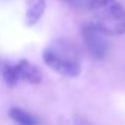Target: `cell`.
<instances>
[{
    "instance_id": "obj_1",
    "label": "cell",
    "mask_w": 125,
    "mask_h": 125,
    "mask_svg": "<svg viewBox=\"0 0 125 125\" xmlns=\"http://www.w3.org/2000/svg\"><path fill=\"white\" fill-rule=\"evenodd\" d=\"M43 60L49 68L63 77L74 78L81 72L78 49L66 40H57L47 46L43 52Z\"/></svg>"
},
{
    "instance_id": "obj_2",
    "label": "cell",
    "mask_w": 125,
    "mask_h": 125,
    "mask_svg": "<svg viewBox=\"0 0 125 125\" xmlns=\"http://www.w3.org/2000/svg\"><path fill=\"white\" fill-rule=\"evenodd\" d=\"M88 9L93 25L103 34L121 35L125 32V9L118 0H91Z\"/></svg>"
},
{
    "instance_id": "obj_3",
    "label": "cell",
    "mask_w": 125,
    "mask_h": 125,
    "mask_svg": "<svg viewBox=\"0 0 125 125\" xmlns=\"http://www.w3.org/2000/svg\"><path fill=\"white\" fill-rule=\"evenodd\" d=\"M2 75L9 87L16 85L18 81L37 84L41 81V72L28 60H19L18 63H6L2 66Z\"/></svg>"
},
{
    "instance_id": "obj_4",
    "label": "cell",
    "mask_w": 125,
    "mask_h": 125,
    "mask_svg": "<svg viewBox=\"0 0 125 125\" xmlns=\"http://www.w3.org/2000/svg\"><path fill=\"white\" fill-rule=\"evenodd\" d=\"M81 34H83V40L88 49V52L97 57V59H103L107 53V40L104 38V34L96 28L93 24H87L83 27L81 30Z\"/></svg>"
},
{
    "instance_id": "obj_5",
    "label": "cell",
    "mask_w": 125,
    "mask_h": 125,
    "mask_svg": "<svg viewBox=\"0 0 125 125\" xmlns=\"http://www.w3.org/2000/svg\"><path fill=\"white\" fill-rule=\"evenodd\" d=\"M44 9H46V2L44 0H30L27 12H25V24L27 25L37 24L38 19L41 18Z\"/></svg>"
},
{
    "instance_id": "obj_6",
    "label": "cell",
    "mask_w": 125,
    "mask_h": 125,
    "mask_svg": "<svg viewBox=\"0 0 125 125\" xmlns=\"http://www.w3.org/2000/svg\"><path fill=\"white\" fill-rule=\"evenodd\" d=\"M9 116L18 125H37V119L31 113H28V112H25L22 109H18V107L10 109L9 110Z\"/></svg>"
},
{
    "instance_id": "obj_7",
    "label": "cell",
    "mask_w": 125,
    "mask_h": 125,
    "mask_svg": "<svg viewBox=\"0 0 125 125\" xmlns=\"http://www.w3.org/2000/svg\"><path fill=\"white\" fill-rule=\"evenodd\" d=\"M66 3H69L71 6H75V8H88L91 0H65Z\"/></svg>"
}]
</instances>
